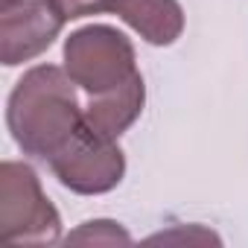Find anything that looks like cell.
<instances>
[{"mask_svg": "<svg viewBox=\"0 0 248 248\" xmlns=\"http://www.w3.org/2000/svg\"><path fill=\"white\" fill-rule=\"evenodd\" d=\"M85 123L76 82L64 67L38 64L27 70L9 93L6 126L24 155L50 161Z\"/></svg>", "mask_w": 248, "mask_h": 248, "instance_id": "1", "label": "cell"}, {"mask_svg": "<svg viewBox=\"0 0 248 248\" xmlns=\"http://www.w3.org/2000/svg\"><path fill=\"white\" fill-rule=\"evenodd\" d=\"M62 239V216L41 190V178L21 161L0 164V242L53 245Z\"/></svg>", "mask_w": 248, "mask_h": 248, "instance_id": "2", "label": "cell"}, {"mask_svg": "<svg viewBox=\"0 0 248 248\" xmlns=\"http://www.w3.org/2000/svg\"><path fill=\"white\" fill-rule=\"evenodd\" d=\"M64 70L88 96L105 93L140 73L135 44L108 24H91L70 32L64 41Z\"/></svg>", "mask_w": 248, "mask_h": 248, "instance_id": "3", "label": "cell"}, {"mask_svg": "<svg viewBox=\"0 0 248 248\" xmlns=\"http://www.w3.org/2000/svg\"><path fill=\"white\" fill-rule=\"evenodd\" d=\"M47 164L53 175L79 196L108 193L126 175V155L117 140L93 132L88 123H82L79 132Z\"/></svg>", "mask_w": 248, "mask_h": 248, "instance_id": "4", "label": "cell"}, {"mask_svg": "<svg viewBox=\"0 0 248 248\" xmlns=\"http://www.w3.org/2000/svg\"><path fill=\"white\" fill-rule=\"evenodd\" d=\"M53 0H3L0 3V62L18 67L53 47L64 27Z\"/></svg>", "mask_w": 248, "mask_h": 248, "instance_id": "5", "label": "cell"}, {"mask_svg": "<svg viewBox=\"0 0 248 248\" xmlns=\"http://www.w3.org/2000/svg\"><path fill=\"white\" fill-rule=\"evenodd\" d=\"M143 102H146V85H143V76L135 73L129 82H123L105 93H91L85 105V123L93 132L117 140L140 117Z\"/></svg>", "mask_w": 248, "mask_h": 248, "instance_id": "6", "label": "cell"}, {"mask_svg": "<svg viewBox=\"0 0 248 248\" xmlns=\"http://www.w3.org/2000/svg\"><path fill=\"white\" fill-rule=\"evenodd\" d=\"M108 12L120 15L155 47H170L184 32V9L178 0H114Z\"/></svg>", "mask_w": 248, "mask_h": 248, "instance_id": "7", "label": "cell"}, {"mask_svg": "<svg viewBox=\"0 0 248 248\" xmlns=\"http://www.w3.org/2000/svg\"><path fill=\"white\" fill-rule=\"evenodd\" d=\"M67 242H93V245H117L120 242V245H129L132 233L111 219H93V222H85L82 228H76L67 236Z\"/></svg>", "mask_w": 248, "mask_h": 248, "instance_id": "8", "label": "cell"}, {"mask_svg": "<svg viewBox=\"0 0 248 248\" xmlns=\"http://www.w3.org/2000/svg\"><path fill=\"white\" fill-rule=\"evenodd\" d=\"M53 3L59 6L64 21H79V18H88V15L108 12L114 0H53Z\"/></svg>", "mask_w": 248, "mask_h": 248, "instance_id": "9", "label": "cell"}, {"mask_svg": "<svg viewBox=\"0 0 248 248\" xmlns=\"http://www.w3.org/2000/svg\"><path fill=\"white\" fill-rule=\"evenodd\" d=\"M0 3H3V0H0Z\"/></svg>", "mask_w": 248, "mask_h": 248, "instance_id": "10", "label": "cell"}]
</instances>
